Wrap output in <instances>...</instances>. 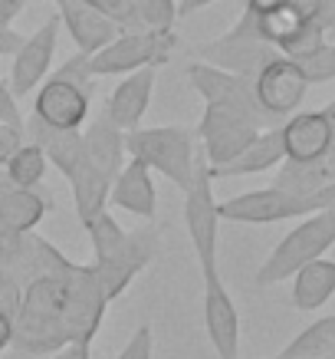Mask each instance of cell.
Instances as JSON below:
<instances>
[{
    "label": "cell",
    "instance_id": "32",
    "mask_svg": "<svg viewBox=\"0 0 335 359\" xmlns=\"http://www.w3.org/2000/svg\"><path fill=\"white\" fill-rule=\"evenodd\" d=\"M86 4H92L99 13H106L108 20H115L122 30H141L131 0H86Z\"/></svg>",
    "mask_w": 335,
    "mask_h": 359
},
{
    "label": "cell",
    "instance_id": "11",
    "mask_svg": "<svg viewBox=\"0 0 335 359\" xmlns=\"http://www.w3.org/2000/svg\"><path fill=\"white\" fill-rule=\"evenodd\" d=\"M253 89H257V102L266 116H290L299 109V102L306 99V76L299 73L296 60L290 56H276L253 76Z\"/></svg>",
    "mask_w": 335,
    "mask_h": 359
},
{
    "label": "cell",
    "instance_id": "14",
    "mask_svg": "<svg viewBox=\"0 0 335 359\" xmlns=\"http://www.w3.org/2000/svg\"><path fill=\"white\" fill-rule=\"evenodd\" d=\"M280 132L290 162H319L335 139V119L329 112H299Z\"/></svg>",
    "mask_w": 335,
    "mask_h": 359
},
{
    "label": "cell",
    "instance_id": "1",
    "mask_svg": "<svg viewBox=\"0 0 335 359\" xmlns=\"http://www.w3.org/2000/svg\"><path fill=\"white\" fill-rule=\"evenodd\" d=\"M108 297L96 267L63 261L59 267L30 277L13 313V343L27 356H50L66 343H92Z\"/></svg>",
    "mask_w": 335,
    "mask_h": 359
},
{
    "label": "cell",
    "instance_id": "41",
    "mask_svg": "<svg viewBox=\"0 0 335 359\" xmlns=\"http://www.w3.org/2000/svg\"><path fill=\"white\" fill-rule=\"evenodd\" d=\"M13 17H17V11H10L7 4H0V27H10Z\"/></svg>",
    "mask_w": 335,
    "mask_h": 359
},
{
    "label": "cell",
    "instance_id": "9",
    "mask_svg": "<svg viewBox=\"0 0 335 359\" xmlns=\"http://www.w3.org/2000/svg\"><path fill=\"white\" fill-rule=\"evenodd\" d=\"M187 79H191V86L201 93L207 106H227V109L250 116L253 122L266 116L259 109L257 89H253L250 76H240V73H230V69H220V66L211 63H191L187 66Z\"/></svg>",
    "mask_w": 335,
    "mask_h": 359
},
{
    "label": "cell",
    "instance_id": "36",
    "mask_svg": "<svg viewBox=\"0 0 335 359\" xmlns=\"http://www.w3.org/2000/svg\"><path fill=\"white\" fill-rule=\"evenodd\" d=\"M20 43H23V36L13 27H0V56H13Z\"/></svg>",
    "mask_w": 335,
    "mask_h": 359
},
{
    "label": "cell",
    "instance_id": "15",
    "mask_svg": "<svg viewBox=\"0 0 335 359\" xmlns=\"http://www.w3.org/2000/svg\"><path fill=\"white\" fill-rule=\"evenodd\" d=\"M53 7L59 23L73 36L76 50H83V53H96V50H102L108 40H115L122 33L119 23L108 20L106 13H99L86 0H53Z\"/></svg>",
    "mask_w": 335,
    "mask_h": 359
},
{
    "label": "cell",
    "instance_id": "19",
    "mask_svg": "<svg viewBox=\"0 0 335 359\" xmlns=\"http://www.w3.org/2000/svg\"><path fill=\"white\" fill-rule=\"evenodd\" d=\"M27 132H30L33 145L43 149L46 162L53 165V168H59L66 178L83 162V132L79 129H59V126H50V122L33 116V119L27 122Z\"/></svg>",
    "mask_w": 335,
    "mask_h": 359
},
{
    "label": "cell",
    "instance_id": "35",
    "mask_svg": "<svg viewBox=\"0 0 335 359\" xmlns=\"http://www.w3.org/2000/svg\"><path fill=\"white\" fill-rule=\"evenodd\" d=\"M0 122H10V126H23V116H20V106H17V96L13 89L0 79Z\"/></svg>",
    "mask_w": 335,
    "mask_h": 359
},
{
    "label": "cell",
    "instance_id": "24",
    "mask_svg": "<svg viewBox=\"0 0 335 359\" xmlns=\"http://www.w3.org/2000/svg\"><path fill=\"white\" fill-rule=\"evenodd\" d=\"M292 277H296V283H292L296 310H319L335 294V261L315 257V261L303 264Z\"/></svg>",
    "mask_w": 335,
    "mask_h": 359
},
{
    "label": "cell",
    "instance_id": "26",
    "mask_svg": "<svg viewBox=\"0 0 335 359\" xmlns=\"http://www.w3.org/2000/svg\"><path fill=\"white\" fill-rule=\"evenodd\" d=\"M332 346H335V313L315 320L313 327H306L280 356L273 359H322L332 353Z\"/></svg>",
    "mask_w": 335,
    "mask_h": 359
},
{
    "label": "cell",
    "instance_id": "8",
    "mask_svg": "<svg viewBox=\"0 0 335 359\" xmlns=\"http://www.w3.org/2000/svg\"><path fill=\"white\" fill-rule=\"evenodd\" d=\"M204 60L211 66H220V69H230V73H240V76H257L263 66L276 60L280 50L266 40H259L257 33V23H253V13H243V20L227 33V36H220L214 43H207L204 50Z\"/></svg>",
    "mask_w": 335,
    "mask_h": 359
},
{
    "label": "cell",
    "instance_id": "13",
    "mask_svg": "<svg viewBox=\"0 0 335 359\" xmlns=\"http://www.w3.org/2000/svg\"><path fill=\"white\" fill-rule=\"evenodd\" d=\"M204 327L207 339L220 359H237L240 353V316L230 300L227 287L220 283V273L204 277Z\"/></svg>",
    "mask_w": 335,
    "mask_h": 359
},
{
    "label": "cell",
    "instance_id": "39",
    "mask_svg": "<svg viewBox=\"0 0 335 359\" xmlns=\"http://www.w3.org/2000/svg\"><path fill=\"white\" fill-rule=\"evenodd\" d=\"M207 4H214V0H181L178 4V17H191L194 11H204Z\"/></svg>",
    "mask_w": 335,
    "mask_h": 359
},
{
    "label": "cell",
    "instance_id": "4",
    "mask_svg": "<svg viewBox=\"0 0 335 359\" xmlns=\"http://www.w3.org/2000/svg\"><path fill=\"white\" fill-rule=\"evenodd\" d=\"M332 244H335V211L322 208V211L306 215L303 224H299V228H292L290 234L273 248V254L266 257V264L259 267L257 283L259 287H266V283L286 280V277H292L303 264L322 257Z\"/></svg>",
    "mask_w": 335,
    "mask_h": 359
},
{
    "label": "cell",
    "instance_id": "43",
    "mask_svg": "<svg viewBox=\"0 0 335 359\" xmlns=\"http://www.w3.org/2000/svg\"><path fill=\"white\" fill-rule=\"evenodd\" d=\"M329 211H335V185H332V201H329Z\"/></svg>",
    "mask_w": 335,
    "mask_h": 359
},
{
    "label": "cell",
    "instance_id": "10",
    "mask_svg": "<svg viewBox=\"0 0 335 359\" xmlns=\"http://www.w3.org/2000/svg\"><path fill=\"white\" fill-rule=\"evenodd\" d=\"M259 122L227 106H207L201 116V139H204L207 165H224L240 155L250 142L257 139Z\"/></svg>",
    "mask_w": 335,
    "mask_h": 359
},
{
    "label": "cell",
    "instance_id": "33",
    "mask_svg": "<svg viewBox=\"0 0 335 359\" xmlns=\"http://www.w3.org/2000/svg\"><path fill=\"white\" fill-rule=\"evenodd\" d=\"M152 353H155L152 330H148V327H138V330H135V337L129 339V346L122 349L119 359H152Z\"/></svg>",
    "mask_w": 335,
    "mask_h": 359
},
{
    "label": "cell",
    "instance_id": "21",
    "mask_svg": "<svg viewBox=\"0 0 335 359\" xmlns=\"http://www.w3.org/2000/svg\"><path fill=\"white\" fill-rule=\"evenodd\" d=\"M83 155L96 165L99 172H106L108 178H115L125 165V132L108 119L99 116L86 132H83Z\"/></svg>",
    "mask_w": 335,
    "mask_h": 359
},
{
    "label": "cell",
    "instance_id": "40",
    "mask_svg": "<svg viewBox=\"0 0 335 359\" xmlns=\"http://www.w3.org/2000/svg\"><path fill=\"white\" fill-rule=\"evenodd\" d=\"M283 0H247V11L250 13H263V11H273V7H280Z\"/></svg>",
    "mask_w": 335,
    "mask_h": 359
},
{
    "label": "cell",
    "instance_id": "3",
    "mask_svg": "<svg viewBox=\"0 0 335 359\" xmlns=\"http://www.w3.org/2000/svg\"><path fill=\"white\" fill-rule=\"evenodd\" d=\"M332 185L335 182H329L313 195L286 191L280 185L259 188V191H243V195L217 205V215H220V221H240V224H273V221H286V218H306L313 211L329 208Z\"/></svg>",
    "mask_w": 335,
    "mask_h": 359
},
{
    "label": "cell",
    "instance_id": "17",
    "mask_svg": "<svg viewBox=\"0 0 335 359\" xmlns=\"http://www.w3.org/2000/svg\"><path fill=\"white\" fill-rule=\"evenodd\" d=\"M152 89H155V66H141L135 73H125L119 86L112 89V96L106 102V116L122 132H131L138 129L141 116L148 109V99H152Z\"/></svg>",
    "mask_w": 335,
    "mask_h": 359
},
{
    "label": "cell",
    "instance_id": "12",
    "mask_svg": "<svg viewBox=\"0 0 335 359\" xmlns=\"http://www.w3.org/2000/svg\"><path fill=\"white\" fill-rule=\"evenodd\" d=\"M56 33H59V17H50L46 23H40V30L27 36L17 53H13L10 63V89L13 96H27L40 86L50 73V63H53L56 53Z\"/></svg>",
    "mask_w": 335,
    "mask_h": 359
},
{
    "label": "cell",
    "instance_id": "6",
    "mask_svg": "<svg viewBox=\"0 0 335 359\" xmlns=\"http://www.w3.org/2000/svg\"><path fill=\"white\" fill-rule=\"evenodd\" d=\"M125 152L145 162L148 168L171 178L181 191L194 178V139L187 129L162 126V129H131L125 132Z\"/></svg>",
    "mask_w": 335,
    "mask_h": 359
},
{
    "label": "cell",
    "instance_id": "37",
    "mask_svg": "<svg viewBox=\"0 0 335 359\" xmlns=\"http://www.w3.org/2000/svg\"><path fill=\"white\" fill-rule=\"evenodd\" d=\"M53 359H89V343L76 339V343H66L63 349H56Z\"/></svg>",
    "mask_w": 335,
    "mask_h": 359
},
{
    "label": "cell",
    "instance_id": "25",
    "mask_svg": "<svg viewBox=\"0 0 335 359\" xmlns=\"http://www.w3.org/2000/svg\"><path fill=\"white\" fill-rule=\"evenodd\" d=\"M309 20L296 4H290V0H283L280 7H273V11H263V13H253V23H257V33L259 40H266V43H273L276 50H280L286 40H290L292 33L299 30L303 23Z\"/></svg>",
    "mask_w": 335,
    "mask_h": 359
},
{
    "label": "cell",
    "instance_id": "29",
    "mask_svg": "<svg viewBox=\"0 0 335 359\" xmlns=\"http://www.w3.org/2000/svg\"><path fill=\"white\" fill-rule=\"evenodd\" d=\"M296 66H299V73L306 76L309 86H313V83H329V79H335V43H322L319 50H313V53L299 56Z\"/></svg>",
    "mask_w": 335,
    "mask_h": 359
},
{
    "label": "cell",
    "instance_id": "16",
    "mask_svg": "<svg viewBox=\"0 0 335 359\" xmlns=\"http://www.w3.org/2000/svg\"><path fill=\"white\" fill-rule=\"evenodd\" d=\"M33 116L50 122V126H59V129H79L89 116V93L50 76L36 93Z\"/></svg>",
    "mask_w": 335,
    "mask_h": 359
},
{
    "label": "cell",
    "instance_id": "7",
    "mask_svg": "<svg viewBox=\"0 0 335 359\" xmlns=\"http://www.w3.org/2000/svg\"><path fill=\"white\" fill-rule=\"evenodd\" d=\"M184 224H187L191 244L197 250L201 273L204 277L217 273V224H220V215H217L214 175H211L207 158L194 165V178L184 188Z\"/></svg>",
    "mask_w": 335,
    "mask_h": 359
},
{
    "label": "cell",
    "instance_id": "30",
    "mask_svg": "<svg viewBox=\"0 0 335 359\" xmlns=\"http://www.w3.org/2000/svg\"><path fill=\"white\" fill-rule=\"evenodd\" d=\"M325 43V27L315 17H309V20L299 27V30L292 33L290 40L280 46V53L283 56H290V60H299V56L306 53H313V50H319V46Z\"/></svg>",
    "mask_w": 335,
    "mask_h": 359
},
{
    "label": "cell",
    "instance_id": "42",
    "mask_svg": "<svg viewBox=\"0 0 335 359\" xmlns=\"http://www.w3.org/2000/svg\"><path fill=\"white\" fill-rule=\"evenodd\" d=\"M0 4H7L10 11H17V13H20V7H23V4H27V0H0Z\"/></svg>",
    "mask_w": 335,
    "mask_h": 359
},
{
    "label": "cell",
    "instance_id": "28",
    "mask_svg": "<svg viewBox=\"0 0 335 359\" xmlns=\"http://www.w3.org/2000/svg\"><path fill=\"white\" fill-rule=\"evenodd\" d=\"M131 7L145 30H174V20H178L174 0H131Z\"/></svg>",
    "mask_w": 335,
    "mask_h": 359
},
{
    "label": "cell",
    "instance_id": "2",
    "mask_svg": "<svg viewBox=\"0 0 335 359\" xmlns=\"http://www.w3.org/2000/svg\"><path fill=\"white\" fill-rule=\"evenodd\" d=\"M86 231L92 241V250H96V264H92L96 277L108 300H115L135 280V273L152 261L155 241L148 234H125L108 211L92 215L86 221Z\"/></svg>",
    "mask_w": 335,
    "mask_h": 359
},
{
    "label": "cell",
    "instance_id": "38",
    "mask_svg": "<svg viewBox=\"0 0 335 359\" xmlns=\"http://www.w3.org/2000/svg\"><path fill=\"white\" fill-rule=\"evenodd\" d=\"M13 343V320L7 313H0V353Z\"/></svg>",
    "mask_w": 335,
    "mask_h": 359
},
{
    "label": "cell",
    "instance_id": "5",
    "mask_svg": "<svg viewBox=\"0 0 335 359\" xmlns=\"http://www.w3.org/2000/svg\"><path fill=\"white\" fill-rule=\"evenodd\" d=\"M178 50L174 30H122L102 50L89 53L92 76H125L141 66H162Z\"/></svg>",
    "mask_w": 335,
    "mask_h": 359
},
{
    "label": "cell",
    "instance_id": "22",
    "mask_svg": "<svg viewBox=\"0 0 335 359\" xmlns=\"http://www.w3.org/2000/svg\"><path fill=\"white\" fill-rule=\"evenodd\" d=\"M46 215V198L33 188H0V224L10 234H30Z\"/></svg>",
    "mask_w": 335,
    "mask_h": 359
},
{
    "label": "cell",
    "instance_id": "18",
    "mask_svg": "<svg viewBox=\"0 0 335 359\" xmlns=\"http://www.w3.org/2000/svg\"><path fill=\"white\" fill-rule=\"evenodd\" d=\"M108 201H112V205H119L122 211H129V215H138V218H155L158 198H155L152 168L129 155V162L122 165V172L112 178Z\"/></svg>",
    "mask_w": 335,
    "mask_h": 359
},
{
    "label": "cell",
    "instance_id": "34",
    "mask_svg": "<svg viewBox=\"0 0 335 359\" xmlns=\"http://www.w3.org/2000/svg\"><path fill=\"white\" fill-rule=\"evenodd\" d=\"M20 145H23V126L0 122V165H7V158H10Z\"/></svg>",
    "mask_w": 335,
    "mask_h": 359
},
{
    "label": "cell",
    "instance_id": "27",
    "mask_svg": "<svg viewBox=\"0 0 335 359\" xmlns=\"http://www.w3.org/2000/svg\"><path fill=\"white\" fill-rule=\"evenodd\" d=\"M46 155L40 145H33V142H23L20 149L7 158V182L10 185H20V188H36L40 182H43L46 175Z\"/></svg>",
    "mask_w": 335,
    "mask_h": 359
},
{
    "label": "cell",
    "instance_id": "20",
    "mask_svg": "<svg viewBox=\"0 0 335 359\" xmlns=\"http://www.w3.org/2000/svg\"><path fill=\"white\" fill-rule=\"evenodd\" d=\"M286 158V149H283V132L270 129V132H257V139L250 142L240 155H234L230 162L224 165H211V175L214 178H237V175H257L266 172L273 165H280Z\"/></svg>",
    "mask_w": 335,
    "mask_h": 359
},
{
    "label": "cell",
    "instance_id": "31",
    "mask_svg": "<svg viewBox=\"0 0 335 359\" xmlns=\"http://www.w3.org/2000/svg\"><path fill=\"white\" fill-rule=\"evenodd\" d=\"M53 79H63V83H73V86L92 93V79L96 76H92V69H89V53L79 50L76 56H69V60L53 73Z\"/></svg>",
    "mask_w": 335,
    "mask_h": 359
},
{
    "label": "cell",
    "instance_id": "23",
    "mask_svg": "<svg viewBox=\"0 0 335 359\" xmlns=\"http://www.w3.org/2000/svg\"><path fill=\"white\" fill-rule=\"evenodd\" d=\"M69 185H73V205H76V215L83 224H86L92 215L106 211L108 191H112V178H108L106 172H99L86 155H83V162L69 172Z\"/></svg>",
    "mask_w": 335,
    "mask_h": 359
}]
</instances>
